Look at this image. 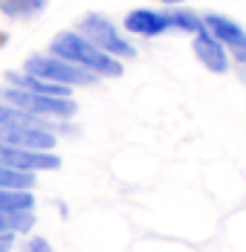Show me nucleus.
Segmentation results:
<instances>
[{
	"instance_id": "18",
	"label": "nucleus",
	"mask_w": 246,
	"mask_h": 252,
	"mask_svg": "<svg viewBox=\"0 0 246 252\" xmlns=\"http://www.w3.org/2000/svg\"><path fill=\"white\" fill-rule=\"evenodd\" d=\"M165 6H185V3H191V0H162Z\"/></svg>"
},
{
	"instance_id": "7",
	"label": "nucleus",
	"mask_w": 246,
	"mask_h": 252,
	"mask_svg": "<svg viewBox=\"0 0 246 252\" xmlns=\"http://www.w3.org/2000/svg\"><path fill=\"white\" fill-rule=\"evenodd\" d=\"M191 47H194L197 61H200L209 73H217V76H220V73H229V50L223 47L215 35L206 32V26L194 35Z\"/></svg>"
},
{
	"instance_id": "6",
	"label": "nucleus",
	"mask_w": 246,
	"mask_h": 252,
	"mask_svg": "<svg viewBox=\"0 0 246 252\" xmlns=\"http://www.w3.org/2000/svg\"><path fill=\"white\" fill-rule=\"evenodd\" d=\"M203 26H206L209 35H215L223 47L232 52L235 61L246 64V29L238 21L226 18L220 12H209V15H203Z\"/></svg>"
},
{
	"instance_id": "17",
	"label": "nucleus",
	"mask_w": 246,
	"mask_h": 252,
	"mask_svg": "<svg viewBox=\"0 0 246 252\" xmlns=\"http://www.w3.org/2000/svg\"><path fill=\"white\" fill-rule=\"evenodd\" d=\"M12 241H15V235H0V252L12 250Z\"/></svg>"
},
{
	"instance_id": "12",
	"label": "nucleus",
	"mask_w": 246,
	"mask_h": 252,
	"mask_svg": "<svg viewBox=\"0 0 246 252\" xmlns=\"http://www.w3.org/2000/svg\"><path fill=\"white\" fill-rule=\"evenodd\" d=\"M49 0H0V15H6L9 21H32L38 15H44Z\"/></svg>"
},
{
	"instance_id": "11",
	"label": "nucleus",
	"mask_w": 246,
	"mask_h": 252,
	"mask_svg": "<svg viewBox=\"0 0 246 252\" xmlns=\"http://www.w3.org/2000/svg\"><path fill=\"white\" fill-rule=\"evenodd\" d=\"M6 84L24 87V90H32V93H44V96L73 99V87H61V84H52V81H44V78L32 76V73H24V70H12V73H6Z\"/></svg>"
},
{
	"instance_id": "16",
	"label": "nucleus",
	"mask_w": 246,
	"mask_h": 252,
	"mask_svg": "<svg viewBox=\"0 0 246 252\" xmlns=\"http://www.w3.org/2000/svg\"><path fill=\"white\" fill-rule=\"evenodd\" d=\"M21 252H52V244H49L47 238H38V235H32V238H26Z\"/></svg>"
},
{
	"instance_id": "3",
	"label": "nucleus",
	"mask_w": 246,
	"mask_h": 252,
	"mask_svg": "<svg viewBox=\"0 0 246 252\" xmlns=\"http://www.w3.org/2000/svg\"><path fill=\"white\" fill-rule=\"evenodd\" d=\"M24 73H32V76L44 78V81H52V84H61V87H90L96 84L98 76H93L90 70L78 67V64H70L52 52H38V55H29L24 61Z\"/></svg>"
},
{
	"instance_id": "5",
	"label": "nucleus",
	"mask_w": 246,
	"mask_h": 252,
	"mask_svg": "<svg viewBox=\"0 0 246 252\" xmlns=\"http://www.w3.org/2000/svg\"><path fill=\"white\" fill-rule=\"evenodd\" d=\"M0 165L24 174H38V171H55L61 168V157L55 151H32V148H18L0 142Z\"/></svg>"
},
{
	"instance_id": "13",
	"label": "nucleus",
	"mask_w": 246,
	"mask_h": 252,
	"mask_svg": "<svg viewBox=\"0 0 246 252\" xmlns=\"http://www.w3.org/2000/svg\"><path fill=\"white\" fill-rule=\"evenodd\" d=\"M165 18H168V29H174V32L197 35L203 29V15H197V12L185 9V6H171L165 12Z\"/></svg>"
},
{
	"instance_id": "8",
	"label": "nucleus",
	"mask_w": 246,
	"mask_h": 252,
	"mask_svg": "<svg viewBox=\"0 0 246 252\" xmlns=\"http://www.w3.org/2000/svg\"><path fill=\"white\" fill-rule=\"evenodd\" d=\"M122 26L124 32H130L136 38H159V35L171 32L165 12H156V9H130L124 15Z\"/></svg>"
},
{
	"instance_id": "4",
	"label": "nucleus",
	"mask_w": 246,
	"mask_h": 252,
	"mask_svg": "<svg viewBox=\"0 0 246 252\" xmlns=\"http://www.w3.org/2000/svg\"><path fill=\"white\" fill-rule=\"evenodd\" d=\"M78 32H81L90 44H96L101 52H107V55H113V58H119V61L136 55L133 41H127L122 32H119V26L113 24L110 18L98 15V12L84 15V18L78 21Z\"/></svg>"
},
{
	"instance_id": "19",
	"label": "nucleus",
	"mask_w": 246,
	"mask_h": 252,
	"mask_svg": "<svg viewBox=\"0 0 246 252\" xmlns=\"http://www.w3.org/2000/svg\"><path fill=\"white\" fill-rule=\"evenodd\" d=\"M6 41H9V35H6V32H0V47H6Z\"/></svg>"
},
{
	"instance_id": "14",
	"label": "nucleus",
	"mask_w": 246,
	"mask_h": 252,
	"mask_svg": "<svg viewBox=\"0 0 246 252\" xmlns=\"http://www.w3.org/2000/svg\"><path fill=\"white\" fill-rule=\"evenodd\" d=\"M35 209L32 191H12V189H0V212H24Z\"/></svg>"
},
{
	"instance_id": "15",
	"label": "nucleus",
	"mask_w": 246,
	"mask_h": 252,
	"mask_svg": "<svg viewBox=\"0 0 246 252\" xmlns=\"http://www.w3.org/2000/svg\"><path fill=\"white\" fill-rule=\"evenodd\" d=\"M0 189H12V191H32L35 189V174L24 171H12L0 165Z\"/></svg>"
},
{
	"instance_id": "2",
	"label": "nucleus",
	"mask_w": 246,
	"mask_h": 252,
	"mask_svg": "<svg viewBox=\"0 0 246 252\" xmlns=\"http://www.w3.org/2000/svg\"><path fill=\"white\" fill-rule=\"evenodd\" d=\"M0 101H3V104H12V107H18V110H26V113L44 116V119H58V122H67V119L75 116V101L73 99H58V96L32 93V90L15 87V84H3V87H0Z\"/></svg>"
},
{
	"instance_id": "9",
	"label": "nucleus",
	"mask_w": 246,
	"mask_h": 252,
	"mask_svg": "<svg viewBox=\"0 0 246 252\" xmlns=\"http://www.w3.org/2000/svg\"><path fill=\"white\" fill-rule=\"evenodd\" d=\"M55 133L41 130V127H0V142L18 145V148H32V151H55Z\"/></svg>"
},
{
	"instance_id": "1",
	"label": "nucleus",
	"mask_w": 246,
	"mask_h": 252,
	"mask_svg": "<svg viewBox=\"0 0 246 252\" xmlns=\"http://www.w3.org/2000/svg\"><path fill=\"white\" fill-rule=\"evenodd\" d=\"M49 52L58 55V58H64V61H70V64H78V67L90 70V73L98 76V78H119L124 73V67H122L119 58L101 52L96 44H90L78 29H73V32H70V29L58 32V35L52 38V44H49Z\"/></svg>"
},
{
	"instance_id": "10",
	"label": "nucleus",
	"mask_w": 246,
	"mask_h": 252,
	"mask_svg": "<svg viewBox=\"0 0 246 252\" xmlns=\"http://www.w3.org/2000/svg\"><path fill=\"white\" fill-rule=\"evenodd\" d=\"M0 127H41V130H52V133L73 130V127H67V122H58V119H44V116H35V113L18 110V107L3 104V101H0Z\"/></svg>"
}]
</instances>
